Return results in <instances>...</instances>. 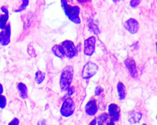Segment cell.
I'll list each match as a JSON object with an SVG mask.
<instances>
[{
	"instance_id": "obj_18",
	"label": "cell",
	"mask_w": 157,
	"mask_h": 125,
	"mask_svg": "<svg viewBox=\"0 0 157 125\" xmlns=\"http://www.w3.org/2000/svg\"><path fill=\"white\" fill-rule=\"evenodd\" d=\"M45 73L40 71H38L36 74V81L37 84H40L45 78Z\"/></svg>"
},
{
	"instance_id": "obj_30",
	"label": "cell",
	"mask_w": 157,
	"mask_h": 125,
	"mask_svg": "<svg viewBox=\"0 0 157 125\" xmlns=\"http://www.w3.org/2000/svg\"><path fill=\"white\" fill-rule=\"evenodd\" d=\"M146 125L145 124H144V125Z\"/></svg>"
},
{
	"instance_id": "obj_8",
	"label": "cell",
	"mask_w": 157,
	"mask_h": 125,
	"mask_svg": "<svg viewBox=\"0 0 157 125\" xmlns=\"http://www.w3.org/2000/svg\"><path fill=\"white\" fill-rule=\"evenodd\" d=\"M11 27L8 24L3 30L0 33V43L2 46H7L10 42Z\"/></svg>"
},
{
	"instance_id": "obj_28",
	"label": "cell",
	"mask_w": 157,
	"mask_h": 125,
	"mask_svg": "<svg viewBox=\"0 0 157 125\" xmlns=\"http://www.w3.org/2000/svg\"><path fill=\"white\" fill-rule=\"evenodd\" d=\"M108 125H115V123H114V122H112V121H110L109 123H108Z\"/></svg>"
},
{
	"instance_id": "obj_11",
	"label": "cell",
	"mask_w": 157,
	"mask_h": 125,
	"mask_svg": "<svg viewBox=\"0 0 157 125\" xmlns=\"http://www.w3.org/2000/svg\"><path fill=\"white\" fill-rule=\"evenodd\" d=\"M85 111L87 114L89 116H94L98 112L97 101L95 99L90 100L86 105Z\"/></svg>"
},
{
	"instance_id": "obj_22",
	"label": "cell",
	"mask_w": 157,
	"mask_h": 125,
	"mask_svg": "<svg viewBox=\"0 0 157 125\" xmlns=\"http://www.w3.org/2000/svg\"><path fill=\"white\" fill-rule=\"evenodd\" d=\"M102 91V89L101 88V87L98 86L96 88V90H95V94H96V95H98H98H99L101 94Z\"/></svg>"
},
{
	"instance_id": "obj_4",
	"label": "cell",
	"mask_w": 157,
	"mask_h": 125,
	"mask_svg": "<svg viewBox=\"0 0 157 125\" xmlns=\"http://www.w3.org/2000/svg\"><path fill=\"white\" fill-rule=\"evenodd\" d=\"M98 67L95 63L88 62L85 64L82 72V77L84 79H89L92 78L97 73Z\"/></svg>"
},
{
	"instance_id": "obj_5",
	"label": "cell",
	"mask_w": 157,
	"mask_h": 125,
	"mask_svg": "<svg viewBox=\"0 0 157 125\" xmlns=\"http://www.w3.org/2000/svg\"><path fill=\"white\" fill-rule=\"evenodd\" d=\"M61 47L63 50L64 55L69 58H72L75 56L77 49L73 42L71 40H65L62 42Z\"/></svg>"
},
{
	"instance_id": "obj_23",
	"label": "cell",
	"mask_w": 157,
	"mask_h": 125,
	"mask_svg": "<svg viewBox=\"0 0 157 125\" xmlns=\"http://www.w3.org/2000/svg\"><path fill=\"white\" fill-rule=\"evenodd\" d=\"M139 3H140L139 1H131V2H130L131 6L133 7L137 6Z\"/></svg>"
},
{
	"instance_id": "obj_29",
	"label": "cell",
	"mask_w": 157,
	"mask_h": 125,
	"mask_svg": "<svg viewBox=\"0 0 157 125\" xmlns=\"http://www.w3.org/2000/svg\"><path fill=\"white\" fill-rule=\"evenodd\" d=\"M156 47H157V43H156Z\"/></svg>"
},
{
	"instance_id": "obj_15",
	"label": "cell",
	"mask_w": 157,
	"mask_h": 125,
	"mask_svg": "<svg viewBox=\"0 0 157 125\" xmlns=\"http://www.w3.org/2000/svg\"><path fill=\"white\" fill-rule=\"evenodd\" d=\"M52 51L56 57L60 58H63L65 56L61 46L59 45H55L52 47Z\"/></svg>"
},
{
	"instance_id": "obj_27",
	"label": "cell",
	"mask_w": 157,
	"mask_h": 125,
	"mask_svg": "<svg viewBox=\"0 0 157 125\" xmlns=\"http://www.w3.org/2000/svg\"><path fill=\"white\" fill-rule=\"evenodd\" d=\"M40 123L39 124V125H47L44 121L40 122Z\"/></svg>"
},
{
	"instance_id": "obj_14",
	"label": "cell",
	"mask_w": 157,
	"mask_h": 125,
	"mask_svg": "<svg viewBox=\"0 0 157 125\" xmlns=\"http://www.w3.org/2000/svg\"><path fill=\"white\" fill-rule=\"evenodd\" d=\"M117 91L121 100H124L126 96V90L124 84L121 82H119L117 85Z\"/></svg>"
},
{
	"instance_id": "obj_19",
	"label": "cell",
	"mask_w": 157,
	"mask_h": 125,
	"mask_svg": "<svg viewBox=\"0 0 157 125\" xmlns=\"http://www.w3.org/2000/svg\"><path fill=\"white\" fill-rule=\"evenodd\" d=\"M6 105V98L4 95H0V108L3 109Z\"/></svg>"
},
{
	"instance_id": "obj_16",
	"label": "cell",
	"mask_w": 157,
	"mask_h": 125,
	"mask_svg": "<svg viewBox=\"0 0 157 125\" xmlns=\"http://www.w3.org/2000/svg\"><path fill=\"white\" fill-rule=\"evenodd\" d=\"M18 90L20 92V96L22 99H25L28 97V90L26 86L23 83L18 85Z\"/></svg>"
},
{
	"instance_id": "obj_17",
	"label": "cell",
	"mask_w": 157,
	"mask_h": 125,
	"mask_svg": "<svg viewBox=\"0 0 157 125\" xmlns=\"http://www.w3.org/2000/svg\"><path fill=\"white\" fill-rule=\"evenodd\" d=\"M109 115L106 113H102L100 115L97 119V122L98 125H104L108 119Z\"/></svg>"
},
{
	"instance_id": "obj_20",
	"label": "cell",
	"mask_w": 157,
	"mask_h": 125,
	"mask_svg": "<svg viewBox=\"0 0 157 125\" xmlns=\"http://www.w3.org/2000/svg\"><path fill=\"white\" fill-rule=\"evenodd\" d=\"M28 3V1H23V5H22L21 7L18 9V10L16 11V12H21V11H23V10L25 9V8L26 7Z\"/></svg>"
},
{
	"instance_id": "obj_12",
	"label": "cell",
	"mask_w": 157,
	"mask_h": 125,
	"mask_svg": "<svg viewBox=\"0 0 157 125\" xmlns=\"http://www.w3.org/2000/svg\"><path fill=\"white\" fill-rule=\"evenodd\" d=\"M1 10L3 13H4L5 14L2 15L0 16V28L1 29H4L6 28V23L8 20V12L7 9L5 6H2L1 8Z\"/></svg>"
},
{
	"instance_id": "obj_9",
	"label": "cell",
	"mask_w": 157,
	"mask_h": 125,
	"mask_svg": "<svg viewBox=\"0 0 157 125\" xmlns=\"http://www.w3.org/2000/svg\"><path fill=\"white\" fill-rule=\"evenodd\" d=\"M124 26L125 29L132 34H135L137 33L139 29V24L134 18H130L127 20L124 23Z\"/></svg>"
},
{
	"instance_id": "obj_26",
	"label": "cell",
	"mask_w": 157,
	"mask_h": 125,
	"mask_svg": "<svg viewBox=\"0 0 157 125\" xmlns=\"http://www.w3.org/2000/svg\"><path fill=\"white\" fill-rule=\"evenodd\" d=\"M3 92V88L2 85L0 83V95Z\"/></svg>"
},
{
	"instance_id": "obj_6",
	"label": "cell",
	"mask_w": 157,
	"mask_h": 125,
	"mask_svg": "<svg viewBox=\"0 0 157 125\" xmlns=\"http://www.w3.org/2000/svg\"><path fill=\"white\" fill-rule=\"evenodd\" d=\"M96 38L91 36L87 39L84 42V53L88 56H92L95 51Z\"/></svg>"
},
{
	"instance_id": "obj_7",
	"label": "cell",
	"mask_w": 157,
	"mask_h": 125,
	"mask_svg": "<svg viewBox=\"0 0 157 125\" xmlns=\"http://www.w3.org/2000/svg\"><path fill=\"white\" fill-rule=\"evenodd\" d=\"M108 112L111 118V121L114 122L119 120L121 110L118 105L115 104H111L109 105Z\"/></svg>"
},
{
	"instance_id": "obj_2",
	"label": "cell",
	"mask_w": 157,
	"mask_h": 125,
	"mask_svg": "<svg viewBox=\"0 0 157 125\" xmlns=\"http://www.w3.org/2000/svg\"><path fill=\"white\" fill-rule=\"evenodd\" d=\"M74 75L73 68L67 66L63 70L60 79V86L63 91H68L70 88Z\"/></svg>"
},
{
	"instance_id": "obj_3",
	"label": "cell",
	"mask_w": 157,
	"mask_h": 125,
	"mask_svg": "<svg viewBox=\"0 0 157 125\" xmlns=\"http://www.w3.org/2000/svg\"><path fill=\"white\" fill-rule=\"evenodd\" d=\"M75 105L72 99L69 98L63 102L60 110V113L63 116L68 117L72 115L75 111Z\"/></svg>"
},
{
	"instance_id": "obj_31",
	"label": "cell",
	"mask_w": 157,
	"mask_h": 125,
	"mask_svg": "<svg viewBox=\"0 0 157 125\" xmlns=\"http://www.w3.org/2000/svg\"></svg>"
},
{
	"instance_id": "obj_25",
	"label": "cell",
	"mask_w": 157,
	"mask_h": 125,
	"mask_svg": "<svg viewBox=\"0 0 157 125\" xmlns=\"http://www.w3.org/2000/svg\"><path fill=\"white\" fill-rule=\"evenodd\" d=\"M96 123H97V121H96V119H94L91 121V122H90V123L89 125H96Z\"/></svg>"
},
{
	"instance_id": "obj_10",
	"label": "cell",
	"mask_w": 157,
	"mask_h": 125,
	"mask_svg": "<svg viewBox=\"0 0 157 125\" xmlns=\"http://www.w3.org/2000/svg\"><path fill=\"white\" fill-rule=\"evenodd\" d=\"M124 62L131 76L133 78H136L137 76V71L135 61L131 58H128L124 61Z\"/></svg>"
},
{
	"instance_id": "obj_13",
	"label": "cell",
	"mask_w": 157,
	"mask_h": 125,
	"mask_svg": "<svg viewBox=\"0 0 157 125\" xmlns=\"http://www.w3.org/2000/svg\"><path fill=\"white\" fill-rule=\"evenodd\" d=\"M142 115L136 112H133L129 115V121L132 123L135 124L138 123L141 120Z\"/></svg>"
},
{
	"instance_id": "obj_21",
	"label": "cell",
	"mask_w": 157,
	"mask_h": 125,
	"mask_svg": "<svg viewBox=\"0 0 157 125\" xmlns=\"http://www.w3.org/2000/svg\"><path fill=\"white\" fill-rule=\"evenodd\" d=\"M19 120L17 118H14L9 123L8 125H19Z\"/></svg>"
},
{
	"instance_id": "obj_1",
	"label": "cell",
	"mask_w": 157,
	"mask_h": 125,
	"mask_svg": "<svg viewBox=\"0 0 157 125\" xmlns=\"http://www.w3.org/2000/svg\"><path fill=\"white\" fill-rule=\"evenodd\" d=\"M61 3L62 7L69 19L74 24H80L81 21L79 16V7L70 5L66 1H61Z\"/></svg>"
},
{
	"instance_id": "obj_24",
	"label": "cell",
	"mask_w": 157,
	"mask_h": 125,
	"mask_svg": "<svg viewBox=\"0 0 157 125\" xmlns=\"http://www.w3.org/2000/svg\"><path fill=\"white\" fill-rule=\"evenodd\" d=\"M68 94H69V95H72V94L74 93V89L73 87H72V88H70V89L68 90Z\"/></svg>"
}]
</instances>
